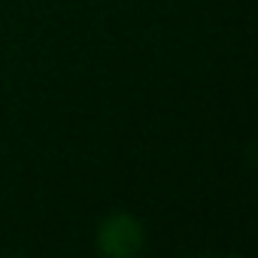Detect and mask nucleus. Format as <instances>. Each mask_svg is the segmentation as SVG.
<instances>
[{
  "mask_svg": "<svg viewBox=\"0 0 258 258\" xmlns=\"http://www.w3.org/2000/svg\"><path fill=\"white\" fill-rule=\"evenodd\" d=\"M94 243H97V252L106 258H131L143 249L146 231H143V222L137 216L115 210V213L103 216V222L97 225Z\"/></svg>",
  "mask_w": 258,
  "mask_h": 258,
  "instance_id": "nucleus-1",
  "label": "nucleus"
}]
</instances>
